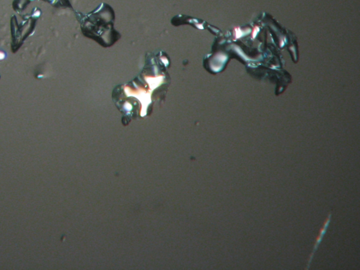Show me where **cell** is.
<instances>
[{
	"label": "cell",
	"mask_w": 360,
	"mask_h": 270,
	"mask_svg": "<svg viewBox=\"0 0 360 270\" xmlns=\"http://www.w3.org/2000/svg\"><path fill=\"white\" fill-rule=\"evenodd\" d=\"M331 215H332V214H331V212H329V214H328L327 217H326L322 227L320 228V229H319L318 235H317V239H316L315 242H314L313 250H312V252L310 255L308 262H307V267L305 268V270H308L309 268H310V264L311 263H312V259H313L314 254H315L316 251H317V249H318L319 245H320L323 239H324V235H325L326 233L327 232L328 228H329V224H330L331 222Z\"/></svg>",
	"instance_id": "6da1fadb"
}]
</instances>
